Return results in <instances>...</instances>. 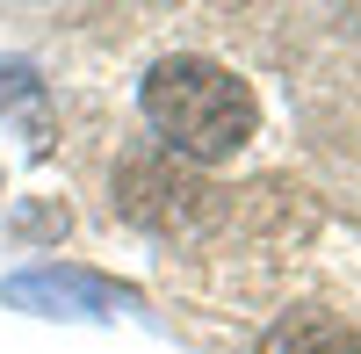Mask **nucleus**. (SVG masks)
<instances>
[{"mask_svg":"<svg viewBox=\"0 0 361 354\" xmlns=\"http://www.w3.org/2000/svg\"><path fill=\"white\" fill-rule=\"evenodd\" d=\"M260 354H361V333L325 311H289L260 333Z\"/></svg>","mask_w":361,"mask_h":354,"instance_id":"7ed1b4c3","label":"nucleus"},{"mask_svg":"<svg viewBox=\"0 0 361 354\" xmlns=\"http://www.w3.org/2000/svg\"><path fill=\"white\" fill-rule=\"evenodd\" d=\"M137 102H145V123L188 159H231L260 123L253 87L224 66H209V58H159L145 73Z\"/></svg>","mask_w":361,"mask_h":354,"instance_id":"f257e3e1","label":"nucleus"},{"mask_svg":"<svg viewBox=\"0 0 361 354\" xmlns=\"http://www.w3.org/2000/svg\"><path fill=\"white\" fill-rule=\"evenodd\" d=\"M8 304L15 311H109V304H123V289H109L102 275H80V268H29L8 282Z\"/></svg>","mask_w":361,"mask_h":354,"instance_id":"f03ea898","label":"nucleus"}]
</instances>
